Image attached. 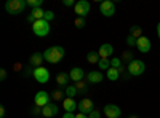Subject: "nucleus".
Returning a JSON list of instances; mask_svg holds the SVG:
<instances>
[{
	"label": "nucleus",
	"mask_w": 160,
	"mask_h": 118,
	"mask_svg": "<svg viewBox=\"0 0 160 118\" xmlns=\"http://www.w3.org/2000/svg\"><path fill=\"white\" fill-rule=\"evenodd\" d=\"M69 77H71V80H72L74 83L82 82V80H85V78H87L83 69H80V67H72V70L69 72Z\"/></svg>",
	"instance_id": "13"
},
{
	"label": "nucleus",
	"mask_w": 160,
	"mask_h": 118,
	"mask_svg": "<svg viewBox=\"0 0 160 118\" xmlns=\"http://www.w3.org/2000/svg\"><path fill=\"white\" fill-rule=\"evenodd\" d=\"M102 73L99 70H93V72H88L87 73V82L88 83H101L102 82Z\"/></svg>",
	"instance_id": "15"
},
{
	"label": "nucleus",
	"mask_w": 160,
	"mask_h": 118,
	"mask_svg": "<svg viewBox=\"0 0 160 118\" xmlns=\"http://www.w3.org/2000/svg\"><path fill=\"white\" fill-rule=\"evenodd\" d=\"M74 26L77 29H82V27H85L87 26V21H85V18H75V21H74Z\"/></svg>",
	"instance_id": "27"
},
{
	"label": "nucleus",
	"mask_w": 160,
	"mask_h": 118,
	"mask_svg": "<svg viewBox=\"0 0 160 118\" xmlns=\"http://www.w3.org/2000/svg\"><path fill=\"white\" fill-rule=\"evenodd\" d=\"M50 99H51V96H48V93H47V91H43V89H40L38 91V93L35 94V106L37 107H45V106H48V104H50Z\"/></svg>",
	"instance_id": "8"
},
{
	"label": "nucleus",
	"mask_w": 160,
	"mask_h": 118,
	"mask_svg": "<svg viewBox=\"0 0 160 118\" xmlns=\"http://www.w3.org/2000/svg\"><path fill=\"white\" fill-rule=\"evenodd\" d=\"M58 112H59V109H58L56 104L50 102L48 106H45V107L42 109V116H45V118H53V116L58 115Z\"/></svg>",
	"instance_id": "10"
},
{
	"label": "nucleus",
	"mask_w": 160,
	"mask_h": 118,
	"mask_svg": "<svg viewBox=\"0 0 160 118\" xmlns=\"http://www.w3.org/2000/svg\"><path fill=\"white\" fill-rule=\"evenodd\" d=\"M122 59H123L125 62H128V64H130V62L133 61V54L130 53V51H123V54H122Z\"/></svg>",
	"instance_id": "30"
},
{
	"label": "nucleus",
	"mask_w": 160,
	"mask_h": 118,
	"mask_svg": "<svg viewBox=\"0 0 160 118\" xmlns=\"http://www.w3.org/2000/svg\"><path fill=\"white\" fill-rule=\"evenodd\" d=\"M88 118H101V115H99V110H93V112L88 115Z\"/></svg>",
	"instance_id": "33"
},
{
	"label": "nucleus",
	"mask_w": 160,
	"mask_h": 118,
	"mask_svg": "<svg viewBox=\"0 0 160 118\" xmlns=\"http://www.w3.org/2000/svg\"><path fill=\"white\" fill-rule=\"evenodd\" d=\"M51 27H50V22L45 21V19H40V21H35L32 24V32L37 35V37H47L50 34Z\"/></svg>",
	"instance_id": "3"
},
{
	"label": "nucleus",
	"mask_w": 160,
	"mask_h": 118,
	"mask_svg": "<svg viewBox=\"0 0 160 118\" xmlns=\"http://www.w3.org/2000/svg\"><path fill=\"white\" fill-rule=\"evenodd\" d=\"M109 78L111 82H117L118 78H120V72H118V69H114V67H111L109 70H108V75H106Z\"/></svg>",
	"instance_id": "19"
},
{
	"label": "nucleus",
	"mask_w": 160,
	"mask_h": 118,
	"mask_svg": "<svg viewBox=\"0 0 160 118\" xmlns=\"http://www.w3.org/2000/svg\"><path fill=\"white\" fill-rule=\"evenodd\" d=\"M99 53L98 51H90V53L87 54V61L90 62V64H96L98 65V62H99Z\"/></svg>",
	"instance_id": "17"
},
{
	"label": "nucleus",
	"mask_w": 160,
	"mask_h": 118,
	"mask_svg": "<svg viewBox=\"0 0 160 118\" xmlns=\"http://www.w3.org/2000/svg\"><path fill=\"white\" fill-rule=\"evenodd\" d=\"M28 21H29V22H32V24L35 22V19H34V16H32V15H29V16H28Z\"/></svg>",
	"instance_id": "40"
},
{
	"label": "nucleus",
	"mask_w": 160,
	"mask_h": 118,
	"mask_svg": "<svg viewBox=\"0 0 160 118\" xmlns=\"http://www.w3.org/2000/svg\"><path fill=\"white\" fill-rule=\"evenodd\" d=\"M111 67H114V69H120V67H122V59L112 58V59H111Z\"/></svg>",
	"instance_id": "29"
},
{
	"label": "nucleus",
	"mask_w": 160,
	"mask_h": 118,
	"mask_svg": "<svg viewBox=\"0 0 160 118\" xmlns=\"http://www.w3.org/2000/svg\"><path fill=\"white\" fill-rule=\"evenodd\" d=\"M130 35H131V37H135L136 40H138V38L142 37V29L138 27V26H133V27L130 29Z\"/></svg>",
	"instance_id": "23"
},
{
	"label": "nucleus",
	"mask_w": 160,
	"mask_h": 118,
	"mask_svg": "<svg viewBox=\"0 0 160 118\" xmlns=\"http://www.w3.org/2000/svg\"><path fill=\"white\" fill-rule=\"evenodd\" d=\"M62 3L66 5V7H72L74 5V0H62ZM75 7V5H74Z\"/></svg>",
	"instance_id": "35"
},
{
	"label": "nucleus",
	"mask_w": 160,
	"mask_h": 118,
	"mask_svg": "<svg viewBox=\"0 0 160 118\" xmlns=\"http://www.w3.org/2000/svg\"><path fill=\"white\" fill-rule=\"evenodd\" d=\"M99 58L101 59H109L112 54H114V46L111 45V43H104V45H101L99 46Z\"/></svg>",
	"instance_id": "14"
},
{
	"label": "nucleus",
	"mask_w": 160,
	"mask_h": 118,
	"mask_svg": "<svg viewBox=\"0 0 160 118\" xmlns=\"http://www.w3.org/2000/svg\"><path fill=\"white\" fill-rule=\"evenodd\" d=\"M53 18H55V13H53V11H50V10H47V11H45V18H43V19L50 22Z\"/></svg>",
	"instance_id": "32"
},
{
	"label": "nucleus",
	"mask_w": 160,
	"mask_h": 118,
	"mask_svg": "<svg viewBox=\"0 0 160 118\" xmlns=\"http://www.w3.org/2000/svg\"><path fill=\"white\" fill-rule=\"evenodd\" d=\"M31 15L34 16L35 21H40V19H43V18H45V11H43L42 8H35V10H32Z\"/></svg>",
	"instance_id": "22"
},
{
	"label": "nucleus",
	"mask_w": 160,
	"mask_h": 118,
	"mask_svg": "<svg viewBox=\"0 0 160 118\" xmlns=\"http://www.w3.org/2000/svg\"><path fill=\"white\" fill-rule=\"evenodd\" d=\"M32 77L35 78V82H38V83H47L50 80V72L45 67H35L34 72H32Z\"/></svg>",
	"instance_id": "6"
},
{
	"label": "nucleus",
	"mask_w": 160,
	"mask_h": 118,
	"mask_svg": "<svg viewBox=\"0 0 160 118\" xmlns=\"http://www.w3.org/2000/svg\"><path fill=\"white\" fill-rule=\"evenodd\" d=\"M104 115L108 118H120V109L118 106H114V104H108V106H104Z\"/></svg>",
	"instance_id": "11"
},
{
	"label": "nucleus",
	"mask_w": 160,
	"mask_h": 118,
	"mask_svg": "<svg viewBox=\"0 0 160 118\" xmlns=\"http://www.w3.org/2000/svg\"><path fill=\"white\" fill-rule=\"evenodd\" d=\"M42 54H43V59L48 61L50 64H58V62H61V59L64 58L66 51H64L62 46H51V48L45 50Z\"/></svg>",
	"instance_id": "1"
},
{
	"label": "nucleus",
	"mask_w": 160,
	"mask_h": 118,
	"mask_svg": "<svg viewBox=\"0 0 160 118\" xmlns=\"http://www.w3.org/2000/svg\"><path fill=\"white\" fill-rule=\"evenodd\" d=\"M35 118H38V116H35Z\"/></svg>",
	"instance_id": "43"
},
{
	"label": "nucleus",
	"mask_w": 160,
	"mask_h": 118,
	"mask_svg": "<svg viewBox=\"0 0 160 118\" xmlns=\"http://www.w3.org/2000/svg\"><path fill=\"white\" fill-rule=\"evenodd\" d=\"M74 10L77 13V18H85L91 10V5H90L88 0H78V2L75 3V7H74Z\"/></svg>",
	"instance_id": "5"
},
{
	"label": "nucleus",
	"mask_w": 160,
	"mask_h": 118,
	"mask_svg": "<svg viewBox=\"0 0 160 118\" xmlns=\"http://www.w3.org/2000/svg\"><path fill=\"white\" fill-rule=\"evenodd\" d=\"M136 46H138V51H141V53H149L151 48H152V43L148 37H141L138 38V42H136Z\"/></svg>",
	"instance_id": "9"
},
{
	"label": "nucleus",
	"mask_w": 160,
	"mask_h": 118,
	"mask_svg": "<svg viewBox=\"0 0 160 118\" xmlns=\"http://www.w3.org/2000/svg\"><path fill=\"white\" fill-rule=\"evenodd\" d=\"M93 110V101L91 99H83V101H80L78 102V112L80 113H85V115H90Z\"/></svg>",
	"instance_id": "12"
},
{
	"label": "nucleus",
	"mask_w": 160,
	"mask_h": 118,
	"mask_svg": "<svg viewBox=\"0 0 160 118\" xmlns=\"http://www.w3.org/2000/svg\"><path fill=\"white\" fill-rule=\"evenodd\" d=\"M62 118H75V115H74V113H71V112H66V113L62 115Z\"/></svg>",
	"instance_id": "36"
},
{
	"label": "nucleus",
	"mask_w": 160,
	"mask_h": 118,
	"mask_svg": "<svg viewBox=\"0 0 160 118\" xmlns=\"http://www.w3.org/2000/svg\"><path fill=\"white\" fill-rule=\"evenodd\" d=\"M128 118H138V116H136V115H130Z\"/></svg>",
	"instance_id": "42"
},
{
	"label": "nucleus",
	"mask_w": 160,
	"mask_h": 118,
	"mask_svg": "<svg viewBox=\"0 0 160 118\" xmlns=\"http://www.w3.org/2000/svg\"><path fill=\"white\" fill-rule=\"evenodd\" d=\"M64 93H66V96H68V97H72V99H74V97L78 94V89L75 88V85H71V86H66Z\"/></svg>",
	"instance_id": "21"
},
{
	"label": "nucleus",
	"mask_w": 160,
	"mask_h": 118,
	"mask_svg": "<svg viewBox=\"0 0 160 118\" xmlns=\"http://www.w3.org/2000/svg\"><path fill=\"white\" fill-rule=\"evenodd\" d=\"M42 3H43V0H28V5L32 7V10L40 8V7H42Z\"/></svg>",
	"instance_id": "28"
},
{
	"label": "nucleus",
	"mask_w": 160,
	"mask_h": 118,
	"mask_svg": "<svg viewBox=\"0 0 160 118\" xmlns=\"http://www.w3.org/2000/svg\"><path fill=\"white\" fill-rule=\"evenodd\" d=\"M98 65H99V70H109L111 69V61L109 59H99Z\"/></svg>",
	"instance_id": "25"
},
{
	"label": "nucleus",
	"mask_w": 160,
	"mask_h": 118,
	"mask_svg": "<svg viewBox=\"0 0 160 118\" xmlns=\"http://www.w3.org/2000/svg\"><path fill=\"white\" fill-rule=\"evenodd\" d=\"M157 35H158V40H160V22L157 24Z\"/></svg>",
	"instance_id": "41"
},
{
	"label": "nucleus",
	"mask_w": 160,
	"mask_h": 118,
	"mask_svg": "<svg viewBox=\"0 0 160 118\" xmlns=\"http://www.w3.org/2000/svg\"><path fill=\"white\" fill-rule=\"evenodd\" d=\"M28 7V2H24V0H8L5 3V10L8 15H19V13L24 11V8Z\"/></svg>",
	"instance_id": "2"
},
{
	"label": "nucleus",
	"mask_w": 160,
	"mask_h": 118,
	"mask_svg": "<svg viewBox=\"0 0 160 118\" xmlns=\"http://www.w3.org/2000/svg\"><path fill=\"white\" fill-rule=\"evenodd\" d=\"M5 107H0V116H2V118H5Z\"/></svg>",
	"instance_id": "37"
},
{
	"label": "nucleus",
	"mask_w": 160,
	"mask_h": 118,
	"mask_svg": "<svg viewBox=\"0 0 160 118\" xmlns=\"http://www.w3.org/2000/svg\"><path fill=\"white\" fill-rule=\"evenodd\" d=\"M99 11L102 13V16L106 18H111L115 15V5L114 2H111V0H104V2L99 3Z\"/></svg>",
	"instance_id": "7"
},
{
	"label": "nucleus",
	"mask_w": 160,
	"mask_h": 118,
	"mask_svg": "<svg viewBox=\"0 0 160 118\" xmlns=\"http://www.w3.org/2000/svg\"><path fill=\"white\" fill-rule=\"evenodd\" d=\"M34 113H42V107H34Z\"/></svg>",
	"instance_id": "38"
},
{
	"label": "nucleus",
	"mask_w": 160,
	"mask_h": 118,
	"mask_svg": "<svg viewBox=\"0 0 160 118\" xmlns=\"http://www.w3.org/2000/svg\"><path fill=\"white\" fill-rule=\"evenodd\" d=\"M42 61H43V54L35 53V54L31 56V64L34 65V67H42Z\"/></svg>",
	"instance_id": "18"
},
{
	"label": "nucleus",
	"mask_w": 160,
	"mask_h": 118,
	"mask_svg": "<svg viewBox=\"0 0 160 118\" xmlns=\"http://www.w3.org/2000/svg\"><path fill=\"white\" fill-rule=\"evenodd\" d=\"M75 118H88V115H85V113H77Z\"/></svg>",
	"instance_id": "39"
},
{
	"label": "nucleus",
	"mask_w": 160,
	"mask_h": 118,
	"mask_svg": "<svg viewBox=\"0 0 160 118\" xmlns=\"http://www.w3.org/2000/svg\"><path fill=\"white\" fill-rule=\"evenodd\" d=\"M62 107H64V110H66V112L74 113V112L78 109V104H75V101H74L72 97H66V99H64V102H62Z\"/></svg>",
	"instance_id": "16"
},
{
	"label": "nucleus",
	"mask_w": 160,
	"mask_h": 118,
	"mask_svg": "<svg viewBox=\"0 0 160 118\" xmlns=\"http://www.w3.org/2000/svg\"><path fill=\"white\" fill-rule=\"evenodd\" d=\"M74 85H75V88L78 89V93H87V91H88V88H87V82H85V80L77 82V83H74Z\"/></svg>",
	"instance_id": "26"
},
{
	"label": "nucleus",
	"mask_w": 160,
	"mask_h": 118,
	"mask_svg": "<svg viewBox=\"0 0 160 118\" xmlns=\"http://www.w3.org/2000/svg\"><path fill=\"white\" fill-rule=\"evenodd\" d=\"M144 70H146V64L141 59H133L128 64V73L131 77H139V75L144 73Z\"/></svg>",
	"instance_id": "4"
},
{
	"label": "nucleus",
	"mask_w": 160,
	"mask_h": 118,
	"mask_svg": "<svg viewBox=\"0 0 160 118\" xmlns=\"http://www.w3.org/2000/svg\"><path fill=\"white\" fill-rule=\"evenodd\" d=\"M120 118H122V116H120Z\"/></svg>",
	"instance_id": "44"
},
{
	"label": "nucleus",
	"mask_w": 160,
	"mask_h": 118,
	"mask_svg": "<svg viewBox=\"0 0 160 118\" xmlns=\"http://www.w3.org/2000/svg\"><path fill=\"white\" fill-rule=\"evenodd\" d=\"M5 78H7V70L5 69H2V70H0V80H5Z\"/></svg>",
	"instance_id": "34"
},
{
	"label": "nucleus",
	"mask_w": 160,
	"mask_h": 118,
	"mask_svg": "<svg viewBox=\"0 0 160 118\" xmlns=\"http://www.w3.org/2000/svg\"><path fill=\"white\" fill-rule=\"evenodd\" d=\"M136 42H138V40H136L135 37H131V35L127 37V45H128V46H136Z\"/></svg>",
	"instance_id": "31"
},
{
	"label": "nucleus",
	"mask_w": 160,
	"mask_h": 118,
	"mask_svg": "<svg viewBox=\"0 0 160 118\" xmlns=\"http://www.w3.org/2000/svg\"><path fill=\"white\" fill-rule=\"evenodd\" d=\"M69 73H58V77H56V82H58V85H61V86H64L66 83H68V80H69Z\"/></svg>",
	"instance_id": "24"
},
{
	"label": "nucleus",
	"mask_w": 160,
	"mask_h": 118,
	"mask_svg": "<svg viewBox=\"0 0 160 118\" xmlns=\"http://www.w3.org/2000/svg\"><path fill=\"white\" fill-rule=\"evenodd\" d=\"M64 91L62 89H56V91H53V93H51V99L53 101H55V102H64Z\"/></svg>",
	"instance_id": "20"
}]
</instances>
